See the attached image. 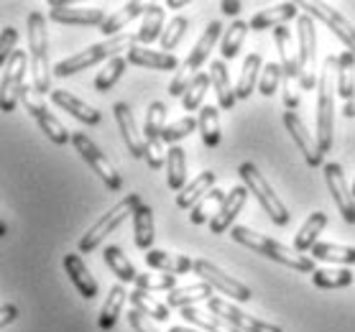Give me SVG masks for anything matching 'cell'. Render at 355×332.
I'll list each match as a JSON object with an SVG mask.
<instances>
[{"mask_svg":"<svg viewBox=\"0 0 355 332\" xmlns=\"http://www.w3.org/2000/svg\"><path fill=\"white\" fill-rule=\"evenodd\" d=\"M230 238H233L235 243L245 245V248L261 253V256H266V259L276 261V263H282V266L294 268L297 274H315L317 271L315 261L309 259V256H302V253H297L294 248H289V245L279 243V241L268 238V235L256 233V230H250V227H245V225H233Z\"/></svg>","mask_w":355,"mask_h":332,"instance_id":"1","label":"cell"},{"mask_svg":"<svg viewBox=\"0 0 355 332\" xmlns=\"http://www.w3.org/2000/svg\"><path fill=\"white\" fill-rule=\"evenodd\" d=\"M335 72H338V59L327 57L324 59V67L320 72V85H317V130L315 138L322 154H330L332 151V133H335V89H338V80H335Z\"/></svg>","mask_w":355,"mask_h":332,"instance_id":"2","label":"cell"},{"mask_svg":"<svg viewBox=\"0 0 355 332\" xmlns=\"http://www.w3.org/2000/svg\"><path fill=\"white\" fill-rule=\"evenodd\" d=\"M26 28H28V72H31V85L39 95H46L49 87H51V74H49V36L44 13H39V10L28 13Z\"/></svg>","mask_w":355,"mask_h":332,"instance_id":"3","label":"cell"},{"mask_svg":"<svg viewBox=\"0 0 355 332\" xmlns=\"http://www.w3.org/2000/svg\"><path fill=\"white\" fill-rule=\"evenodd\" d=\"M138 44V33H118L113 39H105L100 41V44H92L89 49L85 51H77L72 57L62 59L57 67H54V74L57 77H72L77 72H85L87 67L97 64V62H103V59H115L118 57V51H130L133 46Z\"/></svg>","mask_w":355,"mask_h":332,"instance_id":"4","label":"cell"},{"mask_svg":"<svg viewBox=\"0 0 355 332\" xmlns=\"http://www.w3.org/2000/svg\"><path fill=\"white\" fill-rule=\"evenodd\" d=\"M220 31H223V24H220V21H212V24L205 28L200 41L194 44V49L189 51V57L182 62V67H179L177 74H174V80H171V85H169L171 98H184V92L189 89L194 77H197V69L210 59V51H212V46L218 44Z\"/></svg>","mask_w":355,"mask_h":332,"instance_id":"5","label":"cell"},{"mask_svg":"<svg viewBox=\"0 0 355 332\" xmlns=\"http://www.w3.org/2000/svg\"><path fill=\"white\" fill-rule=\"evenodd\" d=\"M238 174H241V179H243V186L259 200V204L263 207V212H266L268 218H271V222L282 227L289 225L291 215H289V210H286V204L279 200V195L274 192V186L268 184L266 177L259 171V166L250 161H243L241 166H238Z\"/></svg>","mask_w":355,"mask_h":332,"instance_id":"6","label":"cell"},{"mask_svg":"<svg viewBox=\"0 0 355 332\" xmlns=\"http://www.w3.org/2000/svg\"><path fill=\"white\" fill-rule=\"evenodd\" d=\"M138 207H141V197L133 195V192H130V195H125L121 200V202L115 204L113 210H107L105 215H103V218L97 220L95 225L89 227L87 233L82 235L80 243H77V245H80V251L82 253H92L97 248V245L103 243L107 235H110L115 230V227L121 225L123 220L130 218V215H133V212H136Z\"/></svg>","mask_w":355,"mask_h":332,"instance_id":"7","label":"cell"},{"mask_svg":"<svg viewBox=\"0 0 355 332\" xmlns=\"http://www.w3.org/2000/svg\"><path fill=\"white\" fill-rule=\"evenodd\" d=\"M297 51H299V85L302 89H315L320 85L317 80V31L315 18L299 16L297 18Z\"/></svg>","mask_w":355,"mask_h":332,"instance_id":"8","label":"cell"},{"mask_svg":"<svg viewBox=\"0 0 355 332\" xmlns=\"http://www.w3.org/2000/svg\"><path fill=\"white\" fill-rule=\"evenodd\" d=\"M164 128H166V105L162 100H156L146 110V125H144V138H146V164L148 169L159 171L166 164V151H164Z\"/></svg>","mask_w":355,"mask_h":332,"instance_id":"9","label":"cell"},{"mask_svg":"<svg viewBox=\"0 0 355 332\" xmlns=\"http://www.w3.org/2000/svg\"><path fill=\"white\" fill-rule=\"evenodd\" d=\"M21 103H24L26 110L33 115V121L39 123V128L49 136V141H54L57 146H64V143L72 141V133H69L54 115L49 113L46 103H44V95H39V92L33 89L31 82H28L24 87V92H21Z\"/></svg>","mask_w":355,"mask_h":332,"instance_id":"10","label":"cell"},{"mask_svg":"<svg viewBox=\"0 0 355 332\" xmlns=\"http://www.w3.org/2000/svg\"><path fill=\"white\" fill-rule=\"evenodd\" d=\"M26 72H28V54L16 51L8 59V64H3V85H0V110L13 113L16 103L21 100V92L26 87Z\"/></svg>","mask_w":355,"mask_h":332,"instance_id":"11","label":"cell"},{"mask_svg":"<svg viewBox=\"0 0 355 332\" xmlns=\"http://www.w3.org/2000/svg\"><path fill=\"white\" fill-rule=\"evenodd\" d=\"M72 146L77 148V154L89 164V169L95 171L97 177L105 182V186L110 189V192H118V189H121L123 186L121 174L113 169V164L107 161L105 154H103V151H100V148H97L95 143L85 136V133H72Z\"/></svg>","mask_w":355,"mask_h":332,"instance_id":"12","label":"cell"},{"mask_svg":"<svg viewBox=\"0 0 355 332\" xmlns=\"http://www.w3.org/2000/svg\"><path fill=\"white\" fill-rule=\"evenodd\" d=\"M194 271H197V276H200L202 281H207L212 289H218L220 294H225L230 299H235V302L253 299V292H250L245 283L233 279V276H227L223 268H218L215 263H210V261H205V259L194 261Z\"/></svg>","mask_w":355,"mask_h":332,"instance_id":"13","label":"cell"},{"mask_svg":"<svg viewBox=\"0 0 355 332\" xmlns=\"http://www.w3.org/2000/svg\"><path fill=\"white\" fill-rule=\"evenodd\" d=\"M207 312L223 317L225 322H230L235 330H241V332H284L282 327H276V324L261 322L256 317L245 315L243 309L235 307L233 302H225V299H220V297H212V299L207 302Z\"/></svg>","mask_w":355,"mask_h":332,"instance_id":"14","label":"cell"},{"mask_svg":"<svg viewBox=\"0 0 355 332\" xmlns=\"http://www.w3.org/2000/svg\"><path fill=\"white\" fill-rule=\"evenodd\" d=\"M302 8L309 10V16L317 18V21H322L327 28H330L335 36H338L343 44L347 46V51L350 54H355V26L347 21L340 10L330 8V6H324V3H312V0H307V3H302Z\"/></svg>","mask_w":355,"mask_h":332,"instance_id":"15","label":"cell"},{"mask_svg":"<svg viewBox=\"0 0 355 332\" xmlns=\"http://www.w3.org/2000/svg\"><path fill=\"white\" fill-rule=\"evenodd\" d=\"M49 18L64 26H103L107 21V13L103 8H89V6H72V3H49Z\"/></svg>","mask_w":355,"mask_h":332,"instance_id":"16","label":"cell"},{"mask_svg":"<svg viewBox=\"0 0 355 332\" xmlns=\"http://www.w3.org/2000/svg\"><path fill=\"white\" fill-rule=\"evenodd\" d=\"M324 169V179H327V186H330V195L338 204L340 215L345 220L347 225H355V197L353 189H347L345 182V171L338 161H330L322 166Z\"/></svg>","mask_w":355,"mask_h":332,"instance_id":"17","label":"cell"},{"mask_svg":"<svg viewBox=\"0 0 355 332\" xmlns=\"http://www.w3.org/2000/svg\"><path fill=\"white\" fill-rule=\"evenodd\" d=\"M284 125H286V130L291 133V138H294L297 148L304 154V161H307L312 169L322 166V164H324L322 148H320V143H317V138L307 130L304 121H302L297 113H291V110H289V113H284Z\"/></svg>","mask_w":355,"mask_h":332,"instance_id":"18","label":"cell"},{"mask_svg":"<svg viewBox=\"0 0 355 332\" xmlns=\"http://www.w3.org/2000/svg\"><path fill=\"white\" fill-rule=\"evenodd\" d=\"M113 115H115V121H118V128H121L123 141H125L130 156H133V159H146V156H148L146 138L141 136V130H138L136 118H133V110H130L128 103H115Z\"/></svg>","mask_w":355,"mask_h":332,"instance_id":"19","label":"cell"},{"mask_svg":"<svg viewBox=\"0 0 355 332\" xmlns=\"http://www.w3.org/2000/svg\"><path fill=\"white\" fill-rule=\"evenodd\" d=\"M248 195L250 192L245 189V186H233V189L227 192L223 207H220V210L215 212V218L210 220L212 235H223V233H227V230H233V220L238 218V212L243 210V204H245Z\"/></svg>","mask_w":355,"mask_h":332,"instance_id":"20","label":"cell"},{"mask_svg":"<svg viewBox=\"0 0 355 332\" xmlns=\"http://www.w3.org/2000/svg\"><path fill=\"white\" fill-rule=\"evenodd\" d=\"M64 271L69 276V281L74 283V289L85 297V299H95L97 292H100V286H97L95 276L89 274V268L85 266V261L77 256V253H67L64 256Z\"/></svg>","mask_w":355,"mask_h":332,"instance_id":"21","label":"cell"},{"mask_svg":"<svg viewBox=\"0 0 355 332\" xmlns=\"http://www.w3.org/2000/svg\"><path fill=\"white\" fill-rule=\"evenodd\" d=\"M274 41L276 49H279V57H282L284 82L294 85L299 80V51L294 49V36L289 33L286 26H279V28H274Z\"/></svg>","mask_w":355,"mask_h":332,"instance_id":"22","label":"cell"},{"mask_svg":"<svg viewBox=\"0 0 355 332\" xmlns=\"http://www.w3.org/2000/svg\"><path fill=\"white\" fill-rule=\"evenodd\" d=\"M51 103L59 105L62 110H67V113H72L74 118L80 123H85V125H97L100 118H103L97 107L87 105V103L80 98H74L72 92H67V89H51Z\"/></svg>","mask_w":355,"mask_h":332,"instance_id":"23","label":"cell"},{"mask_svg":"<svg viewBox=\"0 0 355 332\" xmlns=\"http://www.w3.org/2000/svg\"><path fill=\"white\" fill-rule=\"evenodd\" d=\"M146 266L154 268V271H159V274H187V271H192L194 268V261L189 259V256H182V253H169V251H159V248H154V251H148L144 256Z\"/></svg>","mask_w":355,"mask_h":332,"instance_id":"24","label":"cell"},{"mask_svg":"<svg viewBox=\"0 0 355 332\" xmlns=\"http://www.w3.org/2000/svg\"><path fill=\"white\" fill-rule=\"evenodd\" d=\"M130 62V64L136 67H148V69H159V72H177L179 62L174 54H166V51H154L148 49V46H133V49L128 51V57H125Z\"/></svg>","mask_w":355,"mask_h":332,"instance_id":"25","label":"cell"},{"mask_svg":"<svg viewBox=\"0 0 355 332\" xmlns=\"http://www.w3.org/2000/svg\"><path fill=\"white\" fill-rule=\"evenodd\" d=\"M291 18H299V6L297 3H282V6H274V8L259 10L248 21V26L250 31H266V28H279Z\"/></svg>","mask_w":355,"mask_h":332,"instance_id":"26","label":"cell"},{"mask_svg":"<svg viewBox=\"0 0 355 332\" xmlns=\"http://www.w3.org/2000/svg\"><path fill=\"white\" fill-rule=\"evenodd\" d=\"M212 297H215V289H212L207 281L189 283V286H177V289L169 292V297H166V307L187 309V307H192L194 302H210Z\"/></svg>","mask_w":355,"mask_h":332,"instance_id":"27","label":"cell"},{"mask_svg":"<svg viewBox=\"0 0 355 332\" xmlns=\"http://www.w3.org/2000/svg\"><path fill=\"white\" fill-rule=\"evenodd\" d=\"M215 179H218L215 171H202L200 177H194L192 184H187L177 195V207H182V210H192L202 197L215 189Z\"/></svg>","mask_w":355,"mask_h":332,"instance_id":"28","label":"cell"},{"mask_svg":"<svg viewBox=\"0 0 355 332\" xmlns=\"http://www.w3.org/2000/svg\"><path fill=\"white\" fill-rule=\"evenodd\" d=\"M156 227H154V210L148 204H141L136 212H133V235H136V245L141 251H154V238H156Z\"/></svg>","mask_w":355,"mask_h":332,"instance_id":"29","label":"cell"},{"mask_svg":"<svg viewBox=\"0 0 355 332\" xmlns=\"http://www.w3.org/2000/svg\"><path fill=\"white\" fill-rule=\"evenodd\" d=\"M261 72H263V59H261V54H248L245 62H243L241 80L235 85L238 100H248L250 95H253V89L259 87V82H261Z\"/></svg>","mask_w":355,"mask_h":332,"instance_id":"30","label":"cell"},{"mask_svg":"<svg viewBox=\"0 0 355 332\" xmlns=\"http://www.w3.org/2000/svg\"><path fill=\"white\" fill-rule=\"evenodd\" d=\"M324 225H327V215L322 210L312 212L307 220H304V225L299 227L297 238H294V251L297 253H307L312 251L317 245V235L322 233Z\"/></svg>","mask_w":355,"mask_h":332,"instance_id":"31","label":"cell"},{"mask_svg":"<svg viewBox=\"0 0 355 332\" xmlns=\"http://www.w3.org/2000/svg\"><path fill=\"white\" fill-rule=\"evenodd\" d=\"M210 80H212V89H215V95H218L220 107H223V110H233V105L238 103V95H235L233 85H230V74H227L225 62H212Z\"/></svg>","mask_w":355,"mask_h":332,"instance_id":"32","label":"cell"},{"mask_svg":"<svg viewBox=\"0 0 355 332\" xmlns=\"http://www.w3.org/2000/svg\"><path fill=\"white\" fill-rule=\"evenodd\" d=\"M146 3H125L121 10H115L113 16H107V21L103 26H100V31L105 33L107 39H113V36H118V33H125L123 28L133 21V18H138V16H144L146 13Z\"/></svg>","mask_w":355,"mask_h":332,"instance_id":"33","label":"cell"},{"mask_svg":"<svg viewBox=\"0 0 355 332\" xmlns=\"http://www.w3.org/2000/svg\"><path fill=\"white\" fill-rule=\"evenodd\" d=\"M128 299V292L123 289V283H115L110 294H107L105 304L100 309V317H97V324H100V330H113L115 322H118V317H121V309Z\"/></svg>","mask_w":355,"mask_h":332,"instance_id":"34","label":"cell"},{"mask_svg":"<svg viewBox=\"0 0 355 332\" xmlns=\"http://www.w3.org/2000/svg\"><path fill=\"white\" fill-rule=\"evenodd\" d=\"M225 197H227V192H223V189L215 186L212 192H207V195L202 197L200 202L189 210V222H192V225H205V222H210V220L215 218V212L223 207Z\"/></svg>","mask_w":355,"mask_h":332,"instance_id":"35","label":"cell"},{"mask_svg":"<svg viewBox=\"0 0 355 332\" xmlns=\"http://www.w3.org/2000/svg\"><path fill=\"white\" fill-rule=\"evenodd\" d=\"M166 184L177 192L187 186V151L182 146H171L166 151Z\"/></svg>","mask_w":355,"mask_h":332,"instance_id":"36","label":"cell"},{"mask_svg":"<svg viewBox=\"0 0 355 332\" xmlns=\"http://www.w3.org/2000/svg\"><path fill=\"white\" fill-rule=\"evenodd\" d=\"M164 8L162 6H156V3H148V8L144 13V24L138 28V44H154L156 39L162 41V33H164Z\"/></svg>","mask_w":355,"mask_h":332,"instance_id":"37","label":"cell"},{"mask_svg":"<svg viewBox=\"0 0 355 332\" xmlns=\"http://www.w3.org/2000/svg\"><path fill=\"white\" fill-rule=\"evenodd\" d=\"M338 95L345 103L355 100V54L343 51L338 57Z\"/></svg>","mask_w":355,"mask_h":332,"instance_id":"38","label":"cell"},{"mask_svg":"<svg viewBox=\"0 0 355 332\" xmlns=\"http://www.w3.org/2000/svg\"><path fill=\"white\" fill-rule=\"evenodd\" d=\"M103 261H105V266L113 271L118 279H121L123 283H136V279H138V271H136V266L128 261V256L118 248V245H107L105 248V253H103Z\"/></svg>","mask_w":355,"mask_h":332,"instance_id":"39","label":"cell"},{"mask_svg":"<svg viewBox=\"0 0 355 332\" xmlns=\"http://www.w3.org/2000/svg\"><path fill=\"white\" fill-rule=\"evenodd\" d=\"M200 133L202 141L207 148L220 146V138H223V128H220V110L215 105H205L200 110Z\"/></svg>","mask_w":355,"mask_h":332,"instance_id":"40","label":"cell"},{"mask_svg":"<svg viewBox=\"0 0 355 332\" xmlns=\"http://www.w3.org/2000/svg\"><path fill=\"white\" fill-rule=\"evenodd\" d=\"M182 317H184L187 322L202 327L205 332H241V330H235L230 322H225L223 317L212 315V312H202V309H197V307L182 309Z\"/></svg>","mask_w":355,"mask_h":332,"instance_id":"41","label":"cell"},{"mask_svg":"<svg viewBox=\"0 0 355 332\" xmlns=\"http://www.w3.org/2000/svg\"><path fill=\"white\" fill-rule=\"evenodd\" d=\"M128 299H130V304H133V309L141 312L144 317H154L156 322H166V320H169V307L162 304V302H156L151 294L141 292V289H133V292L128 294Z\"/></svg>","mask_w":355,"mask_h":332,"instance_id":"42","label":"cell"},{"mask_svg":"<svg viewBox=\"0 0 355 332\" xmlns=\"http://www.w3.org/2000/svg\"><path fill=\"white\" fill-rule=\"evenodd\" d=\"M355 281L350 268H317L312 274V283L317 289H345Z\"/></svg>","mask_w":355,"mask_h":332,"instance_id":"43","label":"cell"},{"mask_svg":"<svg viewBox=\"0 0 355 332\" xmlns=\"http://www.w3.org/2000/svg\"><path fill=\"white\" fill-rule=\"evenodd\" d=\"M309 253H312L317 261H330V263H343V266L355 263V248H350V245L317 243Z\"/></svg>","mask_w":355,"mask_h":332,"instance_id":"44","label":"cell"},{"mask_svg":"<svg viewBox=\"0 0 355 332\" xmlns=\"http://www.w3.org/2000/svg\"><path fill=\"white\" fill-rule=\"evenodd\" d=\"M248 31H250V26L245 24V21H233V24H230V28H227L225 36H223V46H220L223 59H235L241 54V46H243V41H245V36H248Z\"/></svg>","mask_w":355,"mask_h":332,"instance_id":"45","label":"cell"},{"mask_svg":"<svg viewBox=\"0 0 355 332\" xmlns=\"http://www.w3.org/2000/svg\"><path fill=\"white\" fill-rule=\"evenodd\" d=\"M125 67H128V59L123 57H115L110 59L100 72H97L95 77V89L97 92H110V89L118 85V80L123 77V72H125Z\"/></svg>","mask_w":355,"mask_h":332,"instance_id":"46","label":"cell"},{"mask_svg":"<svg viewBox=\"0 0 355 332\" xmlns=\"http://www.w3.org/2000/svg\"><path fill=\"white\" fill-rule=\"evenodd\" d=\"M136 289L151 294V292H174L177 289V276L174 274H138Z\"/></svg>","mask_w":355,"mask_h":332,"instance_id":"47","label":"cell"},{"mask_svg":"<svg viewBox=\"0 0 355 332\" xmlns=\"http://www.w3.org/2000/svg\"><path fill=\"white\" fill-rule=\"evenodd\" d=\"M197 128H200V121L192 118V115H184V118H179V121H174V123H166V128H164V143L177 146L182 138H187Z\"/></svg>","mask_w":355,"mask_h":332,"instance_id":"48","label":"cell"},{"mask_svg":"<svg viewBox=\"0 0 355 332\" xmlns=\"http://www.w3.org/2000/svg\"><path fill=\"white\" fill-rule=\"evenodd\" d=\"M210 74L200 72L197 77L192 80V85H189V89L184 92V98H182V105H184L187 113H194L197 107L202 105V100H205V92H207V87H210Z\"/></svg>","mask_w":355,"mask_h":332,"instance_id":"49","label":"cell"},{"mask_svg":"<svg viewBox=\"0 0 355 332\" xmlns=\"http://www.w3.org/2000/svg\"><path fill=\"white\" fill-rule=\"evenodd\" d=\"M284 82V67L282 62H268L263 64V72H261V82H259V92L263 98H271L279 85Z\"/></svg>","mask_w":355,"mask_h":332,"instance_id":"50","label":"cell"},{"mask_svg":"<svg viewBox=\"0 0 355 332\" xmlns=\"http://www.w3.org/2000/svg\"><path fill=\"white\" fill-rule=\"evenodd\" d=\"M187 28H189V21H187L184 16H177V18H171V24L164 28L162 33V49L166 51V54H171V51L179 46V41L184 39V33Z\"/></svg>","mask_w":355,"mask_h":332,"instance_id":"51","label":"cell"},{"mask_svg":"<svg viewBox=\"0 0 355 332\" xmlns=\"http://www.w3.org/2000/svg\"><path fill=\"white\" fill-rule=\"evenodd\" d=\"M16 41H18V31L13 26H6L3 33H0V62L8 64V59L16 54Z\"/></svg>","mask_w":355,"mask_h":332,"instance_id":"52","label":"cell"},{"mask_svg":"<svg viewBox=\"0 0 355 332\" xmlns=\"http://www.w3.org/2000/svg\"><path fill=\"white\" fill-rule=\"evenodd\" d=\"M128 324H130V330L133 332H159L154 324H151V320L144 317L141 312H136V309H130L128 312Z\"/></svg>","mask_w":355,"mask_h":332,"instance_id":"53","label":"cell"},{"mask_svg":"<svg viewBox=\"0 0 355 332\" xmlns=\"http://www.w3.org/2000/svg\"><path fill=\"white\" fill-rule=\"evenodd\" d=\"M220 8H223V13H225V16H238V13H241V3H238V0H235V3H230V0H223V3H220Z\"/></svg>","mask_w":355,"mask_h":332,"instance_id":"54","label":"cell"},{"mask_svg":"<svg viewBox=\"0 0 355 332\" xmlns=\"http://www.w3.org/2000/svg\"><path fill=\"white\" fill-rule=\"evenodd\" d=\"M16 320V307L13 304H3V320H0V324L6 327V324H10Z\"/></svg>","mask_w":355,"mask_h":332,"instance_id":"55","label":"cell"},{"mask_svg":"<svg viewBox=\"0 0 355 332\" xmlns=\"http://www.w3.org/2000/svg\"><path fill=\"white\" fill-rule=\"evenodd\" d=\"M343 113H345V118H355V100L353 103H345V110H343Z\"/></svg>","mask_w":355,"mask_h":332,"instance_id":"56","label":"cell"},{"mask_svg":"<svg viewBox=\"0 0 355 332\" xmlns=\"http://www.w3.org/2000/svg\"><path fill=\"white\" fill-rule=\"evenodd\" d=\"M184 6H187L184 0H169V3H166V8H174V10H177V8H184Z\"/></svg>","mask_w":355,"mask_h":332,"instance_id":"57","label":"cell"},{"mask_svg":"<svg viewBox=\"0 0 355 332\" xmlns=\"http://www.w3.org/2000/svg\"><path fill=\"white\" fill-rule=\"evenodd\" d=\"M169 332H200V330H192V327H182V324H179V327H171Z\"/></svg>","mask_w":355,"mask_h":332,"instance_id":"58","label":"cell"},{"mask_svg":"<svg viewBox=\"0 0 355 332\" xmlns=\"http://www.w3.org/2000/svg\"><path fill=\"white\" fill-rule=\"evenodd\" d=\"M353 197H355V182H353Z\"/></svg>","mask_w":355,"mask_h":332,"instance_id":"59","label":"cell"}]
</instances>
